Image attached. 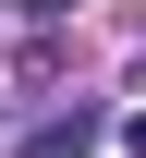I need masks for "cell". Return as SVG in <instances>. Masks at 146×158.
<instances>
[{
    "instance_id": "1",
    "label": "cell",
    "mask_w": 146,
    "mask_h": 158,
    "mask_svg": "<svg viewBox=\"0 0 146 158\" xmlns=\"http://www.w3.org/2000/svg\"><path fill=\"white\" fill-rule=\"evenodd\" d=\"M98 134H110V110H98V98H73V110H49V122H24V134H12V158H85Z\"/></svg>"
},
{
    "instance_id": "2",
    "label": "cell",
    "mask_w": 146,
    "mask_h": 158,
    "mask_svg": "<svg viewBox=\"0 0 146 158\" xmlns=\"http://www.w3.org/2000/svg\"><path fill=\"white\" fill-rule=\"evenodd\" d=\"M122 146H134V158H146V122H122Z\"/></svg>"
}]
</instances>
